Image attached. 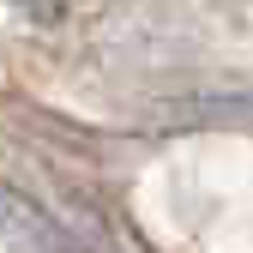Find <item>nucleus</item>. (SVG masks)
Masks as SVG:
<instances>
[{
  "mask_svg": "<svg viewBox=\"0 0 253 253\" xmlns=\"http://www.w3.org/2000/svg\"><path fill=\"white\" fill-rule=\"evenodd\" d=\"M79 247H84V253H133V247L109 229V217L97 223V211H84V241H79Z\"/></svg>",
  "mask_w": 253,
  "mask_h": 253,
  "instance_id": "1",
  "label": "nucleus"
}]
</instances>
